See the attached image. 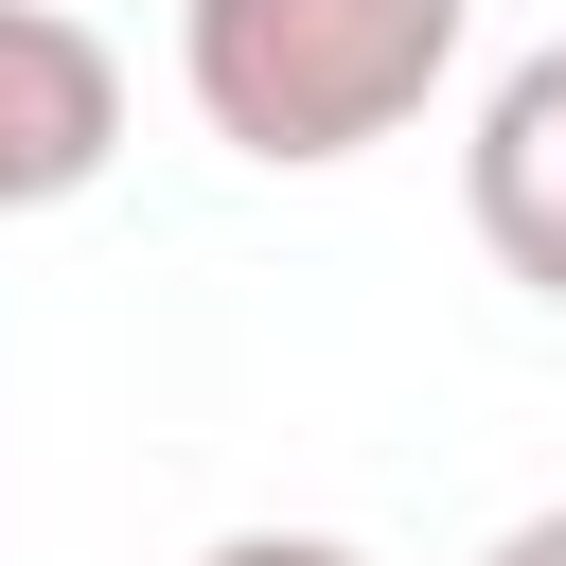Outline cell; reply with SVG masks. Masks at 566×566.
Instances as JSON below:
<instances>
[{
    "instance_id": "1",
    "label": "cell",
    "mask_w": 566,
    "mask_h": 566,
    "mask_svg": "<svg viewBox=\"0 0 566 566\" xmlns=\"http://www.w3.org/2000/svg\"><path fill=\"white\" fill-rule=\"evenodd\" d=\"M460 35H478V0H177V88L230 159L336 177L442 106Z\"/></svg>"
},
{
    "instance_id": "2",
    "label": "cell",
    "mask_w": 566,
    "mask_h": 566,
    "mask_svg": "<svg viewBox=\"0 0 566 566\" xmlns=\"http://www.w3.org/2000/svg\"><path fill=\"white\" fill-rule=\"evenodd\" d=\"M106 159H124V53L71 0H0V230L71 212Z\"/></svg>"
},
{
    "instance_id": "3",
    "label": "cell",
    "mask_w": 566,
    "mask_h": 566,
    "mask_svg": "<svg viewBox=\"0 0 566 566\" xmlns=\"http://www.w3.org/2000/svg\"><path fill=\"white\" fill-rule=\"evenodd\" d=\"M460 230L495 248V283L566 301V35H531L478 88V124H460Z\"/></svg>"
},
{
    "instance_id": "4",
    "label": "cell",
    "mask_w": 566,
    "mask_h": 566,
    "mask_svg": "<svg viewBox=\"0 0 566 566\" xmlns=\"http://www.w3.org/2000/svg\"><path fill=\"white\" fill-rule=\"evenodd\" d=\"M195 566H371V548H336V531H230V548H195Z\"/></svg>"
},
{
    "instance_id": "5",
    "label": "cell",
    "mask_w": 566,
    "mask_h": 566,
    "mask_svg": "<svg viewBox=\"0 0 566 566\" xmlns=\"http://www.w3.org/2000/svg\"><path fill=\"white\" fill-rule=\"evenodd\" d=\"M478 566H566V513H513V531H495Z\"/></svg>"
}]
</instances>
